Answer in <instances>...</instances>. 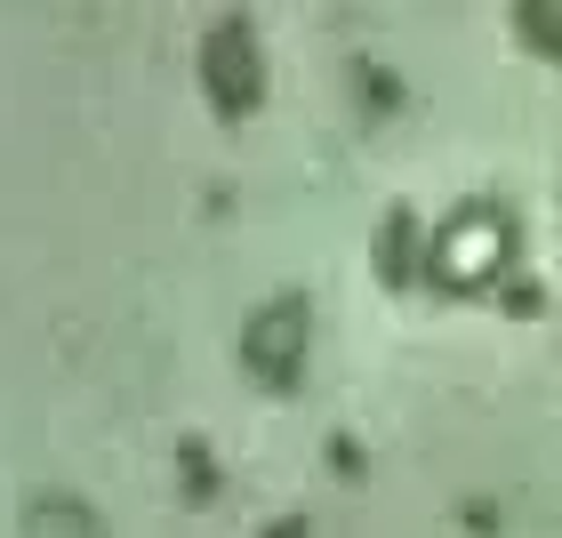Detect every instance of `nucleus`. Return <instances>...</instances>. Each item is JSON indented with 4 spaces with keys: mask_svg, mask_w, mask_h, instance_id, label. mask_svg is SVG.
Wrapping results in <instances>:
<instances>
[{
    "mask_svg": "<svg viewBox=\"0 0 562 538\" xmlns=\"http://www.w3.org/2000/svg\"><path fill=\"white\" fill-rule=\"evenodd\" d=\"M201 81H210V97H217L225 113L258 105L266 72H258V41H249V24H217V33L201 41Z\"/></svg>",
    "mask_w": 562,
    "mask_h": 538,
    "instance_id": "obj_1",
    "label": "nucleus"
},
{
    "mask_svg": "<svg viewBox=\"0 0 562 538\" xmlns=\"http://www.w3.org/2000/svg\"><path fill=\"white\" fill-rule=\"evenodd\" d=\"M297 354H305V298H273L266 314L249 322V370H258L266 386H290Z\"/></svg>",
    "mask_w": 562,
    "mask_h": 538,
    "instance_id": "obj_2",
    "label": "nucleus"
},
{
    "mask_svg": "<svg viewBox=\"0 0 562 538\" xmlns=\"http://www.w3.org/2000/svg\"><path fill=\"white\" fill-rule=\"evenodd\" d=\"M498 266H506V225H498V217L450 225L442 249H434V273H442V281H491Z\"/></svg>",
    "mask_w": 562,
    "mask_h": 538,
    "instance_id": "obj_3",
    "label": "nucleus"
},
{
    "mask_svg": "<svg viewBox=\"0 0 562 538\" xmlns=\"http://www.w3.org/2000/svg\"><path fill=\"white\" fill-rule=\"evenodd\" d=\"M378 266H386V273H402V266H411V234H402V217H394V234L378 242Z\"/></svg>",
    "mask_w": 562,
    "mask_h": 538,
    "instance_id": "obj_4",
    "label": "nucleus"
},
{
    "mask_svg": "<svg viewBox=\"0 0 562 538\" xmlns=\"http://www.w3.org/2000/svg\"><path fill=\"white\" fill-rule=\"evenodd\" d=\"M522 24H530V41H539V48H562V16L554 9H530Z\"/></svg>",
    "mask_w": 562,
    "mask_h": 538,
    "instance_id": "obj_5",
    "label": "nucleus"
}]
</instances>
